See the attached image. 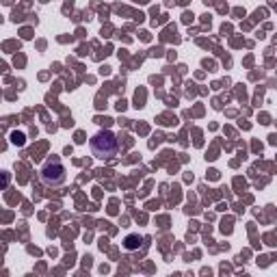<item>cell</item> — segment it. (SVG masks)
Wrapping results in <instances>:
<instances>
[{"label":"cell","mask_w":277,"mask_h":277,"mask_svg":"<svg viewBox=\"0 0 277 277\" xmlns=\"http://www.w3.org/2000/svg\"><path fill=\"white\" fill-rule=\"evenodd\" d=\"M141 245H143V236H139V234H128L124 240V247L128 249V251H134V249H139Z\"/></svg>","instance_id":"obj_3"},{"label":"cell","mask_w":277,"mask_h":277,"mask_svg":"<svg viewBox=\"0 0 277 277\" xmlns=\"http://www.w3.org/2000/svg\"><path fill=\"white\" fill-rule=\"evenodd\" d=\"M11 184V173L9 171H0V191H5Z\"/></svg>","instance_id":"obj_5"},{"label":"cell","mask_w":277,"mask_h":277,"mask_svg":"<svg viewBox=\"0 0 277 277\" xmlns=\"http://www.w3.org/2000/svg\"><path fill=\"white\" fill-rule=\"evenodd\" d=\"M39 178L41 182L46 184V187H61V184L67 180V169H65V165L58 161V158H50V161H46V165L41 167V171H39Z\"/></svg>","instance_id":"obj_2"},{"label":"cell","mask_w":277,"mask_h":277,"mask_svg":"<svg viewBox=\"0 0 277 277\" xmlns=\"http://www.w3.org/2000/svg\"><path fill=\"white\" fill-rule=\"evenodd\" d=\"M91 149L98 158H113L119 149V141L111 130H100L94 139H91Z\"/></svg>","instance_id":"obj_1"},{"label":"cell","mask_w":277,"mask_h":277,"mask_svg":"<svg viewBox=\"0 0 277 277\" xmlns=\"http://www.w3.org/2000/svg\"><path fill=\"white\" fill-rule=\"evenodd\" d=\"M11 143H13V145H24V143H26V137H24V132H18V130L11 132Z\"/></svg>","instance_id":"obj_4"}]
</instances>
